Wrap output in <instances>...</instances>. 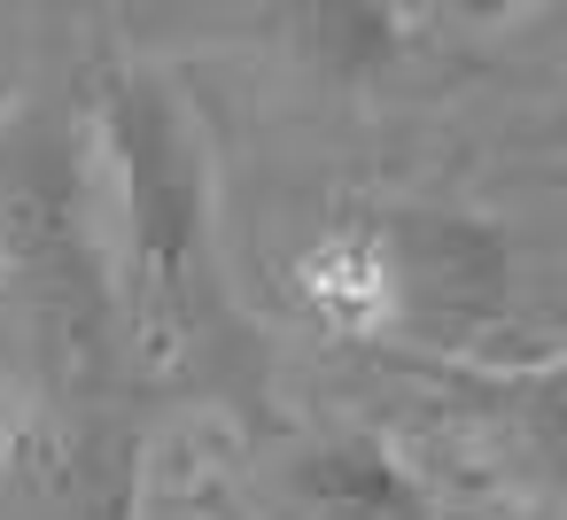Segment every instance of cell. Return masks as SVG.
<instances>
[{
  "label": "cell",
  "mask_w": 567,
  "mask_h": 520,
  "mask_svg": "<svg viewBox=\"0 0 567 520\" xmlns=\"http://www.w3.org/2000/svg\"><path fill=\"white\" fill-rule=\"evenodd\" d=\"M86 141L110 179L102 280L117 311V365L141 412L156 404H218L234 419H265L272 365L265 334L226 280L218 241V171L203 117L148 63H125L94 40L86 55ZM102 202V195H94Z\"/></svg>",
  "instance_id": "1"
},
{
  "label": "cell",
  "mask_w": 567,
  "mask_h": 520,
  "mask_svg": "<svg viewBox=\"0 0 567 520\" xmlns=\"http://www.w3.org/2000/svg\"><path fill=\"white\" fill-rule=\"evenodd\" d=\"M86 48H55L0 102V388L17 412L125 396L86 141ZM133 404V396H125Z\"/></svg>",
  "instance_id": "2"
},
{
  "label": "cell",
  "mask_w": 567,
  "mask_h": 520,
  "mask_svg": "<svg viewBox=\"0 0 567 520\" xmlns=\"http://www.w3.org/2000/svg\"><path fill=\"white\" fill-rule=\"evenodd\" d=\"M358 249V303L420 342H466L513 303V249L451 210H389Z\"/></svg>",
  "instance_id": "3"
},
{
  "label": "cell",
  "mask_w": 567,
  "mask_h": 520,
  "mask_svg": "<svg viewBox=\"0 0 567 520\" xmlns=\"http://www.w3.org/2000/svg\"><path fill=\"white\" fill-rule=\"evenodd\" d=\"M148 481V412L55 404L17 412L0 443V520H141Z\"/></svg>",
  "instance_id": "4"
},
{
  "label": "cell",
  "mask_w": 567,
  "mask_h": 520,
  "mask_svg": "<svg viewBox=\"0 0 567 520\" xmlns=\"http://www.w3.org/2000/svg\"><path fill=\"white\" fill-rule=\"evenodd\" d=\"M280 520H427L373 443H311L280 458Z\"/></svg>",
  "instance_id": "5"
}]
</instances>
